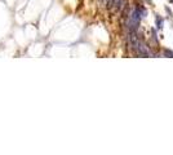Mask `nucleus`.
Segmentation results:
<instances>
[{"mask_svg": "<svg viewBox=\"0 0 173 155\" xmlns=\"http://www.w3.org/2000/svg\"><path fill=\"white\" fill-rule=\"evenodd\" d=\"M140 20H141V16L138 14L137 9H135V11L132 12L131 17H129V27H131V31H136V30L138 29Z\"/></svg>", "mask_w": 173, "mask_h": 155, "instance_id": "nucleus-1", "label": "nucleus"}, {"mask_svg": "<svg viewBox=\"0 0 173 155\" xmlns=\"http://www.w3.org/2000/svg\"><path fill=\"white\" fill-rule=\"evenodd\" d=\"M156 25H158V29L163 27V20L160 18V17H156Z\"/></svg>", "mask_w": 173, "mask_h": 155, "instance_id": "nucleus-2", "label": "nucleus"}, {"mask_svg": "<svg viewBox=\"0 0 173 155\" xmlns=\"http://www.w3.org/2000/svg\"><path fill=\"white\" fill-rule=\"evenodd\" d=\"M164 56L165 57H173V52L169 49H164Z\"/></svg>", "mask_w": 173, "mask_h": 155, "instance_id": "nucleus-3", "label": "nucleus"}, {"mask_svg": "<svg viewBox=\"0 0 173 155\" xmlns=\"http://www.w3.org/2000/svg\"><path fill=\"white\" fill-rule=\"evenodd\" d=\"M171 2H172V3H173V0H171Z\"/></svg>", "mask_w": 173, "mask_h": 155, "instance_id": "nucleus-4", "label": "nucleus"}]
</instances>
